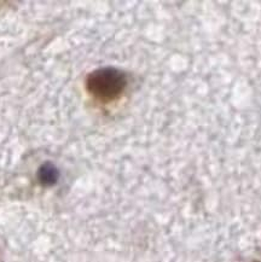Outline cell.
Returning <instances> with one entry per match:
<instances>
[{"label": "cell", "instance_id": "6da1fadb", "mask_svg": "<svg viewBox=\"0 0 261 262\" xmlns=\"http://www.w3.org/2000/svg\"><path fill=\"white\" fill-rule=\"evenodd\" d=\"M85 86L87 92L96 100L100 103H112L123 95L128 86V78L122 70L105 67L90 73Z\"/></svg>", "mask_w": 261, "mask_h": 262}, {"label": "cell", "instance_id": "7a4b0ae2", "mask_svg": "<svg viewBox=\"0 0 261 262\" xmlns=\"http://www.w3.org/2000/svg\"><path fill=\"white\" fill-rule=\"evenodd\" d=\"M59 178V172L56 166H53L51 162L44 163L38 170V179L39 183L44 186H52L57 183Z\"/></svg>", "mask_w": 261, "mask_h": 262}, {"label": "cell", "instance_id": "3957f363", "mask_svg": "<svg viewBox=\"0 0 261 262\" xmlns=\"http://www.w3.org/2000/svg\"><path fill=\"white\" fill-rule=\"evenodd\" d=\"M254 262H259V261H254Z\"/></svg>", "mask_w": 261, "mask_h": 262}]
</instances>
